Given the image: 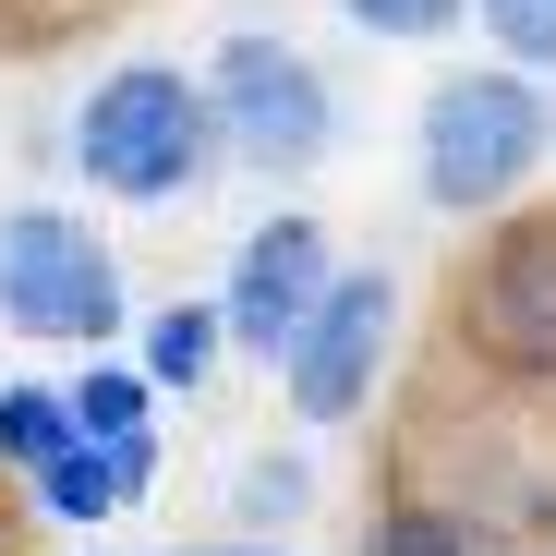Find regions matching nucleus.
<instances>
[{"label": "nucleus", "mask_w": 556, "mask_h": 556, "mask_svg": "<svg viewBox=\"0 0 556 556\" xmlns=\"http://www.w3.org/2000/svg\"><path fill=\"white\" fill-rule=\"evenodd\" d=\"M544 98L520 73H447L435 98H424V194L435 206H496V194H520L532 181V157H544Z\"/></svg>", "instance_id": "f257e3e1"}, {"label": "nucleus", "mask_w": 556, "mask_h": 556, "mask_svg": "<svg viewBox=\"0 0 556 556\" xmlns=\"http://www.w3.org/2000/svg\"><path fill=\"white\" fill-rule=\"evenodd\" d=\"M73 157L98 169L110 194L157 206V194H181V181H194V157H206V98H194L181 73L134 61V73H110L98 98H85V134H73Z\"/></svg>", "instance_id": "f03ea898"}, {"label": "nucleus", "mask_w": 556, "mask_h": 556, "mask_svg": "<svg viewBox=\"0 0 556 556\" xmlns=\"http://www.w3.org/2000/svg\"><path fill=\"white\" fill-rule=\"evenodd\" d=\"M0 315H13L25 339H110L122 327V278L110 254L61 230V218H0Z\"/></svg>", "instance_id": "7ed1b4c3"}, {"label": "nucleus", "mask_w": 556, "mask_h": 556, "mask_svg": "<svg viewBox=\"0 0 556 556\" xmlns=\"http://www.w3.org/2000/svg\"><path fill=\"white\" fill-rule=\"evenodd\" d=\"M206 122L242 146V157H266V169H303V157H327V85L291 61V49H266V37H242V49H218V85H206Z\"/></svg>", "instance_id": "20e7f679"}, {"label": "nucleus", "mask_w": 556, "mask_h": 556, "mask_svg": "<svg viewBox=\"0 0 556 556\" xmlns=\"http://www.w3.org/2000/svg\"><path fill=\"white\" fill-rule=\"evenodd\" d=\"M388 278H327V303L303 315V339L278 351L291 363V400H303V424H339V412H363V388H376V363H388Z\"/></svg>", "instance_id": "39448f33"}, {"label": "nucleus", "mask_w": 556, "mask_h": 556, "mask_svg": "<svg viewBox=\"0 0 556 556\" xmlns=\"http://www.w3.org/2000/svg\"><path fill=\"white\" fill-rule=\"evenodd\" d=\"M327 303V230L315 218H266L254 242H242V278H230V303H218V327L242 339V351H291L303 339V315Z\"/></svg>", "instance_id": "423d86ee"}, {"label": "nucleus", "mask_w": 556, "mask_h": 556, "mask_svg": "<svg viewBox=\"0 0 556 556\" xmlns=\"http://www.w3.org/2000/svg\"><path fill=\"white\" fill-rule=\"evenodd\" d=\"M484 327L508 363H556V230H520L484 278Z\"/></svg>", "instance_id": "0eeeda50"}, {"label": "nucleus", "mask_w": 556, "mask_h": 556, "mask_svg": "<svg viewBox=\"0 0 556 556\" xmlns=\"http://www.w3.org/2000/svg\"><path fill=\"white\" fill-rule=\"evenodd\" d=\"M37 496H49L61 520H98V508H122L134 484H122V459H110L98 435H85V424H73V435H61V447L37 459Z\"/></svg>", "instance_id": "6e6552de"}, {"label": "nucleus", "mask_w": 556, "mask_h": 556, "mask_svg": "<svg viewBox=\"0 0 556 556\" xmlns=\"http://www.w3.org/2000/svg\"><path fill=\"white\" fill-rule=\"evenodd\" d=\"M73 424H85V435H98V447L122 459V484H146V472H157V435H146V388H134V376H85Z\"/></svg>", "instance_id": "1a4fd4ad"}, {"label": "nucleus", "mask_w": 556, "mask_h": 556, "mask_svg": "<svg viewBox=\"0 0 556 556\" xmlns=\"http://www.w3.org/2000/svg\"><path fill=\"white\" fill-rule=\"evenodd\" d=\"M218 339H230L218 315H194V303H169V315L146 327V376H157V388H194L206 363H218Z\"/></svg>", "instance_id": "9d476101"}, {"label": "nucleus", "mask_w": 556, "mask_h": 556, "mask_svg": "<svg viewBox=\"0 0 556 556\" xmlns=\"http://www.w3.org/2000/svg\"><path fill=\"white\" fill-rule=\"evenodd\" d=\"M73 435V400H37V388H0V459H25V472H37V459Z\"/></svg>", "instance_id": "9b49d317"}, {"label": "nucleus", "mask_w": 556, "mask_h": 556, "mask_svg": "<svg viewBox=\"0 0 556 556\" xmlns=\"http://www.w3.org/2000/svg\"><path fill=\"white\" fill-rule=\"evenodd\" d=\"M484 25H496L508 61H544L556 73V0H484Z\"/></svg>", "instance_id": "f8f14e48"}, {"label": "nucleus", "mask_w": 556, "mask_h": 556, "mask_svg": "<svg viewBox=\"0 0 556 556\" xmlns=\"http://www.w3.org/2000/svg\"><path fill=\"white\" fill-rule=\"evenodd\" d=\"M376 556H472V532H459L447 508H400V520L376 532Z\"/></svg>", "instance_id": "ddd939ff"}, {"label": "nucleus", "mask_w": 556, "mask_h": 556, "mask_svg": "<svg viewBox=\"0 0 556 556\" xmlns=\"http://www.w3.org/2000/svg\"><path fill=\"white\" fill-rule=\"evenodd\" d=\"M351 25H376V37H447L459 25V0H339Z\"/></svg>", "instance_id": "4468645a"}, {"label": "nucleus", "mask_w": 556, "mask_h": 556, "mask_svg": "<svg viewBox=\"0 0 556 556\" xmlns=\"http://www.w3.org/2000/svg\"><path fill=\"white\" fill-rule=\"evenodd\" d=\"M230 556H254V544H230Z\"/></svg>", "instance_id": "2eb2a0df"}]
</instances>
